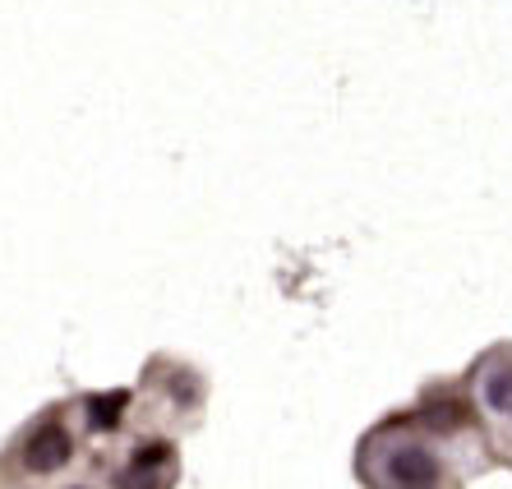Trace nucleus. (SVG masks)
<instances>
[{
  "instance_id": "obj_1",
  "label": "nucleus",
  "mask_w": 512,
  "mask_h": 489,
  "mask_svg": "<svg viewBox=\"0 0 512 489\" xmlns=\"http://www.w3.org/2000/svg\"><path fill=\"white\" fill-rule=\"evenodd\" d=\"M370 453H374V466L365 480H370L374 489H439L443 466L420 439L374 434Z\"/></svg>"
},
{
  "instance_id": "obj_2",
  "label": "nucleus",
  "mask_w": 512,
  "mask_h": 489,
  "mask_svg": "<svg viewBox=\"0 0 512 489\" xmlns=\"http://www.w3.org/2000/svg\"><path fill=\"white\" fill-rule=\"evenodd\" d=\"M176 485V453L171 443H148L130 457L125 476H120V489H171Z\"/></svg>"
},
{
  "instance_id": "obj_3",
  "label": "nucleus",
  "mask_w": 512,
  "mask_h": 489,
  "mask_svg": "<svg viewBox=\"0 0 512 489\" xmlns=\"http://www.w3.org/2000/svg\"><path fill=\"white\" fill-rule=\"evenodd\" d=\"M70 453H74V439L60 425H42V430L28 439V448H24V466L28 471H37V476H47V471H60V466L70 462Z\"/></svg>"
},
{
  "instance_id": "obj_4",
  "label": "nucleus",
  "mask_w": 512,
  "mask_h": 489,
  "mask_svg": "<svg viewBox=\"0 0 512 489\" xmlns=\"http://www.w3.org/2000/svg\"><path fill=\"white\" fill-rule=\"evenodd\" d=\"M125 402H130V393H107V397H93V406H88V416H93L97 430H111L120 416H125Z\"/></svg>"
},
{
  "instance_id": "obj_5",
  "label": "nucleus",
  "mask_w": 512,
  "mask_h": 489,
  "mask_svg": "<svg viewBox=\"0 0 512 489\" xmlns=\"http://www.w3.org/2000/svg\"><path fill=\"white\" fill-rule=\"evenodd\" d=\"M485 402L494 406V411H512V365L485 383Z\"/></svg>"
},
{
  "instance_id": "obj_6",
  "label": "nucleus",
  "mask_w": 512,
  "mask_h": 489,
  "mask_svg": "<svg viewBox=\"0 0 512 489\" xmlns=\"http://www.w3.org/2000/svg\"><path fill=\"white\" fill-rule=\"evenodd\" d=\"M508 416H512V411H508Z\"/></svg>"
}]
</instances>
